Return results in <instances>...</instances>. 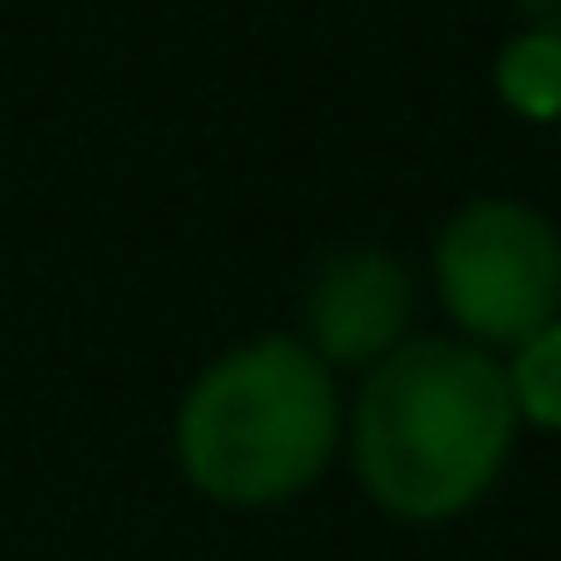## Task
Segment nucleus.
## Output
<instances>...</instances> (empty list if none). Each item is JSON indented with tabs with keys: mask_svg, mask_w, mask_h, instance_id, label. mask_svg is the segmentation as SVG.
<instances>
[{
	"mask_svg": "<svg viewBox=\"0 0 561 561\" xmlns=\"http://www.w3.org/2000/svg\"><path fill=\"white\" fill-rule=\"evenodd\" d=\"M497 93L526 122H561V36H540V28L512 36L497 50Z\"/></svg>",
	"mask_w": 561,
	"mask_h": 561,
	"instance_id": "5",
	"label": "nucleus"
},
{
	"mask_svg": "<svg viewBox=\"0 0 561 561\" xmlns=\"http://www.w3.org/2000/svg\"><path fill=\"white\" fill-rule=\"evenodd\" d=\"M512 412L534 426H554L561 434V320H548V328H534L519 342V356H512Z\"/></svg>",
	"mask_w": 561,
	"mask_h": 561,
	"instance_id": "6",
	"label": "nucleus"
},
{
	"mask_svg": "<svg viewBox=\"0 0 561 561\" xmlns=\"http://www.w3.org/2000/svg\"><path fill=\"white\" fill-rule=\"evenodd\" d=\"M405 320H412V277L398 271L377 249L356 256H334L313 277V299H306V328H313V356L348 363V370H377L391 348H405Z\"/></svg>",
	"mask_w": 561,
	"mask_h": 561,
	"instance_id": "4",
	"label": "nucleus"
},
{
	"mask_svg": "<svg viewBox=\"0 0 561 561\" xmlns=\"http://www.w3.org/2000/svg\"><path fill=\"white\" fill-rule=\"evenodd\" d=\"M512 8L526 14V28H540V36H561V0H512Z\"/></svg>",
	"mask_w": 561,
	"mask_h": 561,
	"instance_id": "7",
	"label": "nucleus"
},
{
	"mask_svg": "<svg viewBox=\"0 0 561 561\" xmlns=\"http://www.w3.org/2000/svg\"><path fill=\"white\" fill-rule=\"evenodd\" d=\"M512 383L462 342H405L370 370L356 405L363 491L398 519H455L512 455Z\"/></svg>",
	"mask_w": 561,
	"mask_h": 561,
	"instance_id": "1",
	"label": "nucleus"
},
{
	"mask_svg": "<svg viewBox=\"0 0 561 561\" xmlns=\"http://www.w3.org/2000/svg\"><path fill=\"white\" fill-rule=\"evenodd\" d=\"M440 306L477 342H526L561 320V242L519 199H477L440 228Z\"/></svg>",
	"mask_w": 561,
	"mask_h": 561,
	"instance_id": "3",
	"label": "nucleus"
},
{
	"mask_svg": "<svg viewBox=\"0 0 561 561\" xmlns=\"http://www.w3.org/2000/svg\"><path fill=\"white\" fill-rule=\"evenodd\" d=\"M334 383L306 342H249L179 405V462L220 505H277L334 455Z\"/></svg>",
	"mask_w": 561,
	"mask_h": 561,
	"instance_id": "2",
	"label": "nucleus"
}]
</instances>
